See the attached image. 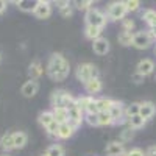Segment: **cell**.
Segmentation results:
<instances>
[{
	"mask_svg": "<svg viewBox=\"0 0 156 156\" xmlns=\"http://www.w3.org/2000/svg\"><path fill=\"white\" fill-rule=\"evenodd\" d=\"M156 114V105L153 101H142L140 103V108H139V115L142 119H151V117Z\"/></svg>",
	"mask_w": 156,
	"mask_h": 156,
	"instance_id": "cell-10",
	"label": "cell"
},
{
	"mask_svg": "<svg viewBox=\"0 0 156 156\" xmlns=\"http://www.w3.org/2000/svg\"><path fill=\"white\" fill-rule=\"evenodd\" d=\"M72 14H73V6L69 3L67 6H64V8H61L59 9V16L62 17V19H69V17H72Z\"/></svg>",
	"mask_w": 156,
	"mask_h": 156,
	"instance_id": "cell-33",
	"label": "cell"
},
{
	"mask_svg": "<svg viewBox=\"0 0 156 156\" xmlns=\"http://www.w3.org/2000/svg\"><path fill=\"white\" fill-rule=\"evenodd\" d=\"M70 72L69 61L64 59L61 53H53L47 64V73L53 81H64Z\"/></svg>",
	"mask_w": 156,
	"mask_h": 156,
	"instance_id": "cell-1",
	"label": "cell"
},
{
	"mask_svg": "<svg viewBox=\"0 0 156 156\" xmlns=\"http://www.w3.org/2000/svg\"><path fill=\"white\" fill-rule=\"evenodd\" d=\"M47 156H64V148L58 144H53V145H50L45 151Z\"/></svg>",
	"mask_w": 156,
	"mask_h": 156,
	"instance_id": "cell-28",
	"label": "cell"
},
{
	"mask_svg": "<svg viewBox=\"0 0 156 156\" xmlns=\"http://www.w3.org/2000/svg\"><path fill=\"white\" fill-rule=\"evenodd\" d=\"M58 128H59V123H58L56 120H53L45 129H47V133H48L50 136H56V134H58Z\"/></svg>",
	"mask_w": 156,
	"mask_h": 156,
	"instance_id": "cell-37",
	"label": "cell"
},
{
	"mask_svg": "<svg viewBox=\"0 0 156 156\" xmlns=\"http://www.w3.org/2000/svg\"><path fill=\"white\" fill-rule=\"evenodd\" d=\"M106 156H122L125 153V148H123V142L120 140H112L106 145V150H105Z\"/></svg>",
	"mask_w": 156,
	"mask_h": 156,
	"instance_id": "cell-13",
	"label": "cell"
},
{
	"mask_svg": "<svg viewBox=\"0 0 156 156\" xmlns=\"http://www.w3.org/2000/svg\"><path fill=\"white\" fill-rule=\"evenodd\" d=\"M142 19L150 25V28L156 27V9H145L142 14Z\"/></svg>",
	"mask_w": 156,
	"mask_h": 156,
	"instance_id": "cell-25",
	"label": "cell"
},
{
	"mask_svg": "<svg viewBox=\"0 0 156 156\" xmlns=\"http://www.w3.org/2000/svg\"><path fill=\"white\" fill-rule=\"evenodd\" d=\"M133 136H134V131H133V129H131V128H125L123 131H122V134H120V142H128V140H131Z\"/></svg>",
	"mask_w": 156,
	"mask_h": 156,
	"instance_id": "cell-34",
	"label": "cell"
},
{
	"mask_svg": "<svg viewBox=\"0 0 156 156\" xmlns=\"http://www.w3.org/2000/svg\"><path fill=\"white\" fill-rule=\"evenodd\" d=\"M122 156H145V153H144V150H140V148H131V150L125 151Z\"/></svg>",
	"mask_w": 156,
	"mask_h": 156,
	"instance_id": "cell-39",
	"label": "cell"
},
{
	"mask_svg": "<svg viewBox=\"0 0 156 156\" xmlns=\"http://www.w3.org/2000/svg\"><path fill=\"white\" fill-rule=\"evenodd\" d=\"M0 148L5 150V151H9L14 148V142H12V134L11 133H6L0 137Z\"/></svg>",
	"mask_w": 156,
	"mask_h": 156,
	"instance_id": "cell-21",
	"label": "cell"
},
{
	"mask_svg": "<svg viewBox=\"0 0 156 156\" xmlns=\"http://www.w3.org/2000/svg\"><path fill=\"white\" fill-rule=\"evenodd\" d=\"M112 103H114V100H111V98H105V97L97 98V111L98 112H108L112 106Z\"/></svg>",
	"mask_w": 156,
	"mask_h": 156,
	"instance_id": "cell-23",
	"label": "cell"
},
{
	"mask_svg": "<svg viewBox=\"0 0 156 156\" xmlns=\"http://www.w3.org/2000/svg\"><path fill=\"white\" fill-rule=\"evenodd\" d=\"M92 48H94V53L103 56L109 51V41L106 37H98L95 41H92Z\"/></svg>",
	"mask_w": 156,
	"mask_h": 156,
	"instance_id": "cell-12",
	"label": "cell"
},
{
	"mask_svg": "<svg viewBox=\"0 0 156 156\" xmlns=\"http://www.w3.org/2000/svg\"><path fill=\"white\" fill-rule=\"evenodd\" d=\"M139 108H140V103H131L129 106L125 108V117L129 119V117H133V115H137L139 114Z\"/></svg>",
	"mask_w": 156,
	"mask_h": 156,
	"instance_id": "cell-29",
	"label": "cell"
},
{
	"mask_svg": "<svg viewBox=\"0 0 156 156\" xmlns=\"http://www.w3.org/2000/svg\"><path fill=\"white\" fill-rule=\"evenodd\" d=\"M126 6H125V2H114V3H111L109 5V8H108V19H111V20H123L125 19V16H126Z\"/></svg>",
	"mask_w": 156,
	"mask_h": 156,
	"instance_id": "cell-7",
	"label": "cell"
},
{
	"mask_svg": "<svg viewBox=\"0 0 156 156\" xmlns=\"http://www.w3.org/2000/svg\"><path fill=\"white\" fill-rule=\"evenodd\" d=\"M6 6H8V3L5 2V0H0V14H3V12H5Z\"/></svg>",
	"mask_w": 156,
	"mask_h": 156,
	"instance_id": "cell-42",
	"label": "cell"
},
{
	"mask_svg": "<svg viewBox=\"0 0 156 156\" xmlns=\"http://www.w3.org/2000/svg\"><path fill=\"white\" fill-rule=\"evenodd\" d=\"M101 31L103 28H98V27H90V25H86L84 28V34L87 39H92V41H95V39L101 37Z\"/></svg>",
	"mask_w": 156,
	"mask_h": 156,
	"instance_id": "cell-24",
	"label": "cell"
},
{
	"mask_svg": "<svg viewBox=\"0 0 156 156\" xmlns=\"http://www.w3.org/2000/svg\"><path fill=\"white\" fill-rule=\"evenodd\" d=\"M84 119L90 126H98V114H86Z\"/></svg>",
	"mask_w": 156,
	"mask_h": 156,
	"instance_id": "cell-36",
	"label": "cell"
},
{
	"mask_svg": "<svg viewBox=\"0 0 156 156\" xmlns=\"http://www.w3.org/2000/svg\"><path fill=\"white\" fill-rule=\"evenodd\" d=\"M53 114H51V111H44L39 114V123H41L44 128H47L51 122H53Z\"/></svg>",
	"mask_w": 156,
	"mask_h": 156,
	"instance_id": "cell-27",
	"label": "cell"
},
{
	"mask_svg": "<svg viewBox=\"0 0 156 156\" xmlns=\"http://www.w3.org/2000/svg\"><path fill=\"white\" fill-rule=\"evenodd\" d=\"M122 27H123V31L131 33V30L134 28V22H133L131 19H123V20H122Z\"/></svg>",
	"mask_w": 156,
	"mask_h": 156,
	"instance_id": "cell-38",
	"label": "cell"
},
{
	"mask_svg": "<svg viewBox=\"0 0 156 156\" xmlns=\"http://www.w3.org/2000/svg\"><path fill=\"white\" fill-rule=\"evenodd\" d=\"M94 100L92 95H84V97H80V98H76V103H78V106H80L81 111H86L87 106L90 105V101Z\"/></svg>",
	"mask_w": 156,
	"mask_h": 156,
	"instance_id": "cell-30",
	"label": "cell"
},
{
	"mask_svg": "<svg viewBox=\"0 0 156 156\" xmlns=\"http://www.w3.org/2000/svg\"><path fill=\"white\" fill-rule=\"evenodd\" d=\"M76 78H78V81L86 84L87 81L92 80V78H98V69L90 62L80 64V66L76 67Z\"/></svg>",
	"mask_w": 156,
	"mask_h": 156,
	"instance_id": "cell-2",
	"label": "cell"
},
{
	"mask_svg": "<svg viewBox=\"0 0 156 156\" xmlns=\"http://www.w3.org/2000/svg\"><path fill=\"white\" fill-rule=\"evenodd\" d=\"M37 89H39L37 81H34V80H28L27 83H25V84L22 86L20 92H22V95H23V97L31 98V97H34V95L37 94Z\"/></svg>",
	"mask_w": 156,
	"mask_h": 156,
	"instance_id": "cell-14",
	"label": "cell"
},
{
	"mask_svg": "<svg viewBox=\"0 0 156 156\" xmlns=\"http://www.w3.org/2000/svg\"><path fill=\"white\" fill-rule=\"evenodd\" d=\"M108 112H109V115H111L114 125H119V123L126 122V119H125V106H123L122 101L114 100L112 106H111V109H109Z\"/></svg>",
	"mask_w": 156,
	"mask_h": 156,
	"instance_id": "cell-8",
	"label": "cell"
},
{
	"mask_svg": "<svg viewBox=\"0 0 156 156\" xmlns=\"http://www.w3.org/2000/svg\"><path fill=\"white\" fill-rule=\"evenodd\" d=\"M66 109H67V112H69V123L76 129L78 126L81 125V122H83V111L80 109V106H78L76 98H73V100L69 103V106H67Z\"/></svg>",
	"mask_w": 156,
	"mask_h": 156,
	"instance_id": "cell-4",
	"label": "cell"
},
{
	"mask_svg": "<svg viewBox=\"0 0 156 156\" xmlns=\"http://www.w3.org/2000/svg\"><path fill=\"white\" fill-rule=\"evenodd\" d=\"M73 5L76 6V9L86 11V12H87L90 8H92V2H90V0H78V2H75Z\"/></svg>",
	"mask_w": 156,
	"mask_h": 156,
	"instance_id": "cell-32",
	"label": "cell"
},
{
	"mask_svg": "<svg viewBox=\"0 0 156 156\" xmlns=\"http://www.w3.org/2000/svg\"><path fill=\"white\" fill-rule=\"evenodd\" d=\"M12 142H14V148H23L28 142V136L25 134L23 131H16L12 133Z\"/></svg>",
	"mask_w": 156,
	"mask_h": 156,
	"instance_id": "cell-18",
	"label": "cell"
},
{
	"mask_svg": "<svg viewBox=\"0 0 156 156\" xmlns=\"http://www.w3.org/2000/svg\"><path fill=\"white\" fill-rule=\"evenodd\" d=\"M154 53H156V47H154Z\"/></svg>",
	"mask_w": 156,
	"mask_h": 156,
	"instance_id": "cell-44",
	"label": "cell"
},
{
	"mask_svg": "<svg viewBox=\"0 0 156 156\" xmlns=\"http://www.w3.org/2000/svg\"><path fill=\"white\" fill-rule=\"evenodd\" d=\"M84 87L87 90V94H98L100 90H101V87H103V84H101L100 78H92L90 81H87L84 84Z\"/></svg>",
	"mask_w": 156,
	"mask_h": 156,
	"instance_id": "cell-20",
	"label": "cell"
},
{
	"mask_svg": "<svg viewBox=\"0 0 156 156\" xmlns=\"http://www.w3.org/2000/svg\"><path fill=\"white\" fill-rule=\"evenodd\" d=\"M0 59H2V56H0Z\"/></svg>",
	"mask_w": 156,
	"mask_h": 156,
	"instance_id": "cell-46",
	"label": "cell"
},
{
	"mask_svg": "<svg viewBox=\"0 0 156 156\" xmlns=\"http://www.w3.org/2000/svg\"><path fill=\"white\" fill-rule=\"evenodd\" d=\"M33 14L37 19H48L51 14V3L45 2V0H37V6H36Z\"/></svg>",
	"mask_w": 156,
	"mask_h": 156,
	"instance_id": "cell-9",
	"label": "cell"
},
{
	"mask_svg": "<svg viewBox=\"0 0 156 156\" xmlns=\"http://www.w3.org/2000/svg\"><path fill=\"white\" fill-rule=\"evenodd\" d=\"M153 37L150 36L148 31H137L133 34V47H136L137 50H145L151 45Z\"/></svg>",
	"mask_w": 156,
	"mask_h": 156,
	"instance_id": "cell-6",
	"label": "cell"
},
{
	"mask_svg": "<svg viewBox=\"0 0 156 156\" xmlns=\"http://www.w3.org/2000/svg\"><path fill=\"white\" fill-rule=\"evenodd\" d=\"M145 156H156V145L148 147L147 151H145Z\"/></svg>",
	"mask_w": 156,
	"mask_h": 156,
	"instance_id": "cell-41",
	"label": "cell"
},
{
	"mask_svg": "<svg viewBox=\"0 0 156 156\" xmlns=\"http://www.w3.org/2000/svg\"><path fill=\"white\" fill-rule=\"evenodd\" d=\"M136 72L140 73V75H144V76L151 75V73L154 72V62H153L151 59H148V58L140 59V61L137 62V66H136Z\"/></svg>",
	"mask_w": 156,
	"mask_h": 156,
	"instance_id": "cell-11",
	"label": "cell"
},
{
	"mask_svg": "<svg viewBox=\"0 0 156 156\" xmlns=\"http://www.w3.org/2000/svg\"><path fill=\"white\" fill-rule=\"evenodd\" d=\"M42 156H47V154H42Z\"/></svg>",
	"mask_w": 156,
	"mask_h": 156,
	"instance_id": "cell-45",
	"label": "cell"
},
{
	"mask_svg": "<svg viewBox=\"0 0 156 156\" xmlns=\"http://www.w3.org/2000/svg\"><path fill=\"white\" fill-rule=\"evenodd\" d=\"M14 3L23 12H34V9L37 6V2H34V0H17V2H14Z\"/></svg>",
	"mask_w": 156,
	"mask_h": 156,
	"instance_id": "cell-19",
	"label": "cell"
},
{
	"mask_svg": "<svg viewBox=\"0 0 156 156\" xmlns=\"http://www.w3.org/2000/svg\"><path fill=\"white\" fill-rule=\"evenodd\" d=\"M98 125H101V126L114 125V122H112V119H111L109 112H98Z\"/></svg>",
	"mask_w": 156,
	"mask_h": 156,
	"instance_id": "cell-31",
	"label": "cell"
},
{
	"mask_svg": "<svg viewBox=\"0 0 156 156\" xmlns=\"http://www.w3.org/2000/svg\"><path fill=\"white\" fill-rule=\"evenodd\" d=\"M72 100L73 97L69 92H66V90H55L50 97V103L53 108H67Z\"/></svg>",
	"mask_w": 156,
	"mask_h": 156,
	"instance_id": "cell-5",
	"label": "cell"
},
{
	"mask_svg": "<svg viewBox=\"0 0 156 156\" xmlns=\"http://www.w3.org/2000/svg\"><path fill=\"white\" fill-rule=\"evenodd\" d=\"M56 5H58V6H59V9H61V8H64V6H67V5H69V2H66V0H64V2H56Z\"/></svg>",
	"mask_w": 156,
	"mask_h": 156,
	"instance_id": "cell-43",
	"label": "cell"
},
{
	"mask_svg": "<svg viewBox=\"0 0 156 156\" xmlns=\"http://www.w3.org/2000/svg\"><path fill=\"white\" fill-rule=\"evenodd\" d=\"M133 34H134V33L122 31V33H119V36H117V41H119V44L128 47V45H131V44H133Z\"/></svg>",
	"mask_w": 156,
	"mask_h": 156,
	"instance_id": "cell-26",
	"label": "cell"
},
{
	"mask_svg": "<svg viewBox=\"0 0 156 156\" xmlns=\"http://www.w3.org/2000/svg\"><path fill=\"white\" fill-rule=\"evenodd\" d=\"M125 6H126V11H137L140 6V2L139 0H126Z\"/></svg>",
	"mask_w": 156,
	"mask_h": 156,
	"instance_id": "cell-35",
	"label": "cell"
},
{
	"mask_svg": "<svg viewBox=\"0 0 156 156\" xmlns=\"http://www.w3.org/2000/svg\"><path fill=\"white\" fill-rule=\"evenodd\" d=\"M44 73V69L41 66V62L39 61H33L30 66H28V75H30V80H37L39 76H41Z\"/></svg>",
	"mask_w": 156,
	"mask_h": 156,
	"instance_id": "cell-16",
	"label": "cell"
},
{
	"mask_svg": "<svg viewBox=\"0 0 156 156\" xmlns=\"http://www.w3.org/2000/svg\"><path fill=\"white\" fill-rule=\"evenodd\" d=\"M84 20H86V25H90V27H98V28H103L106 25V20H108V16L105 12H101L98 8H90L86 16H84Z\"/></svg>",
	"mask_w": 156,
	"mask_h": 156,
	"instance_id": "cell-3",
	"label": "cell"
},
{
	"mask_svg": "<svg viewBox=\"0 0 156 156\" xmlns=\"http://www.w3.org/2000/svg\"><path fill=\"white\" fill-rule=\"evenodd\" d=\"M144 75H140V73H137V72H134L133 75H131V81L133 83H136V84H140L142 81H144Z\"/></svg>",
	"mask_w": 156,
	"mask_h": 156,
	"instance_id": "cell-40",
	"label": "cell"
},
{
	"mask_svg": "<svg viewBox=\"0 0 156 156\" xmlns=\"http://www.w3.org/2000/svg\"><path fill=\"white\" fill-rule=\"evenodd\" d=\"M73 133H75V128L69 122H66V123H61L59 125L56 137H59V139H69V137H72Z\"/></svg>",
	"mask_w": 156,
	"mask_h": 156,
	"instance_id": "cell-15",
	"label": "cell"
},
{
	"mask_svg": "<svg viewBox=\"0 0 156 156\" xmlns=\"http://www.w3.org/2000/svg\"><path fill=\"white\" fill-rule=\"evenodd\" d=\"M145 119H142V117L137 114V115H133V117H129V119H126V123H128V128H131V129H139L145 125Z\"/></svg>",
	"mask_w": 156,
	"mask_h": 156,
	"instance_id": "cell-22",
	"label": "cell"
},
{
	"mask_svg": "<svg viewBox=\"0 0 156 156\" xmlns=\"http://www.w3.org/2000/svg\"><path fill=\"white\" fill-rule=\"evenodd\" d=\"M51 114H53V119L59 125L69 122V112H67L66 108H53V109H51Z\"/></svg>",
	"mask_w": 156,
	"mask_h": 156,
	"instance_id": "cell-17",
	"label": "cell"
}]
</instances>
